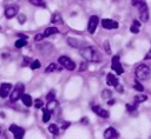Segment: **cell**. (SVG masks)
I'll list each match as a JSON object with an SVG mask.
<instances>
[{"label": "cell", "instance_id": "cell-38", "mask_svg": "<svg viewBox=\"0 0 151 139\" xmlns=\"http://www.w3.org/2000/svg\"><path fill=\"white\" fill-rule=\"evenodd\" d=\"M86 67H87V65H86L85 62H81V64H80V68H79V71H85Z\"/></svg>", "mask_w": 151, "mask_h": 139}, {"label": "cell", "instance_id": "cell-27", "mask_svg": "<svg viewBox=\"0 0 151 139\" xmlns=\"http://www.w3.org/2000/svg\"><path fill=\"white\" fill-rule=\"evenodd\" d=\"M41 66V64H40V61L38 60V59H35V60H33L32 62H31V70H37V68H39Z\"/></svg>", "mask_w": 151, "mask_h": 139}, {"label": "cell", "instance_id": "cell-6", "mask_svg": "<svg viewBox=\"0 0 151 139\" xmlns=\"http://www.w3.org/2000/svg\"><path fill=\"white\" fill-rule=\"evenodd\" d=\"M111 67H112V70L117 74H123L124 73V68H123V66L120 64V60H119V57L118 55H113L112 61H111Z\"/></svg>", "mask_w": 151, "mask_h": 139}, {"label": "cell", "instance_id": "cell-7", "mask_svg": "<svg viewBox=\"0 0 151 139\" xmlns=\"http://www.w3.org/2000/svg\"><path fill=\"white\" fill-rule=\"evenodd\" d=\"M9 131L13 133L14 139H22V138H24L25 130H24L22 127H19V126L15 125V124H12V125L9 126Z\"/></svg>", "mask_w": 151, "mask_h": 139}, {"label": "cell", "instance_id": "cell-39", "mask_svg": "<svg viewBox=\"0 0 151 139\" xmlns=\"http://www.w3.org/2000/svg\"><path fill=\"white\" fill-rule=\"evenodd\" d=\"M29 62H32V60H31V58H24V65H27V64H29Z\"/></svg>", "mask_w": 151, "mask_h": 139}, {"label": "cell", "instance_id": "cell-31", "mask_svg": "<svg viewBox=\"0 0 151 139\" xmlns=\"http://www.w3.org/2000/svg\"><path fill=\"white\" fill-rule=\"evenodd\" d=\"M55 98H54V91H51V92H48L47 94H46V100H47V102L48 101H52V100H54Z\"/></svg>", "mask_w": 151, "mask_h": 139}, {"label": "cell", "instance_id": "cell-12", "mask_svg": "<svg viewBox=\"0 0 151 139\" xmlns=\"http://www.w3.org/2000/svg\"><path fill=\"white\" fill-rule=\"evenodd\" d=\"M12 91V85L8 82H2L0 85V98H6L8 97L9 92Z\"/></svg>", "mask_w": 151, "mask_h": 139}, {"label": "cell", "instance_id": "cell-41", "mask_svg": "<svg viewBox=\"0 0 151 139\" xmlns=\"http://www.w3.org/2000/svg\"><path fill=\"white\" fill-rule=\"evenodd\" d=\"M81 123H83V124H87V123H88L87 118H81Z\"/></svg>", "mask_w": 151, "mask_h": 139}, {"label": "cell", "instance_id": "cell-43", "mask_svg": "<svg viewBox=\"0 0 151 139\" xmlns=\"http://www.w3.org/2000/svg\"><path fill=\"white\" fill-rule=\"evenodd\" d=\"M0 135H1V130H0Z\"/></svg>", "mask_w": 151, "mask_h": 139}, {"label": "cell", "instance_id": "cell-24", "mask_svg": "<svg viewBox=\"0 0 151 139\" xmlns=\"http://www.w3.org/2000/svg\"><path fill=\"white\" fill-rule=\"evenodd\" d=\"M101 98L103 99H105V100H109V99H111L112 98V92L110 91V90H104L103 92H101Z\"/></svg>", "mask_w": 151, "mask_h": 139}, {"label": "cell", "instance_id": "cell-19", "mask_svg": "<svg viewBox=\"0 0 151 139\" xmlns=\"http://www.w3.org/2000/svg\"><path fill=\"white\" fill-rule=\"evenodd\" d=\"M51 22L52 24H63V18H61L60 13H54L51 18Z\"/></svg>", "mask_w": 151, "mask_h": 139}, {"label": "cell", "instance_id": "cell-36", "mask_svg": "<svg viewBox=\"0 0 151 139\" xmlns=\"http://www.w3.org/2000/svg\"><path fill=\"white\" fill-rule=\"evenodd\" d=\"M41 39H44V35H42V34H37V35L34 37V40H35V41H40Z\"/></svg>", "mask_w": 151, "mask_h": 139}, {"label": "cell", "instance_id": "cell-13", "mask_svg": "<svg viewBox=\"0 0 151 139\" xmlns=\"http://www.w3.org/2000/svg\"><path fill=\"white\" fill-rule=\"evenodd\" d=\"M118 137H119V133L113 127H109L104 131V138L105 139H117Z\"/></svg>", "mask_w": 151, "mask_h": 139}, {"label": "cell", "instance_id": "cell-18", "mask_svg": "<svg viewBox=\"0 0 151 139\" xmlns=\"http://www.w3.org/2000/svg\"><path fill=\"white\" fill-rule=\"evenodd\" d=\"M51 115H52V112H51L50 110H47L46 107H45V108H42V121H44V123L50 121Z\"/></svg>", "mask_w": 151, "mask_h": 139}, {"label": "cell", "instance_id": "cell-29", "mask_svg": "<svg viewBox=\"0 0 151 139\" xmlns=\"http://www.w3.org/2000/svg\"><path fill=\"white\" fill-rule=\"evenodd\" d=\"M133 87H134V90H137V91H139V92H143L144 91V87H143V85L138 81V80H136L134 81V85H133Z\"/></svg>", "mask_w": 151, "mask_h": 139}, {"label": "cell", "instance_id": "cell-42", "mask_svg": "<svg viewBox=\"0 0 151 139\" xmlns=\"http://www.w3.org/2000/svg\"><path fill=\"white\" fill-rule=\"evenodd\" d=\"M113 104H114V100L113 99H110L109 100V105H113Z\"/></svg>", "mask_w": 151, "mask_h": 139}, {"label": "cell", "instance_id": "cell-20", "mask_svg": "<svg viewBox=\"0 0 151 139\" xmlns=\"http://www.w3.org/2000/svg\"><path fill=\"white\" fill-rule=\"evenodd\" d=\"M146 100H147V95H145V94H139V95L134 97V104H137V105L140 102H144Z\"/></svg>", "mask_w": 151, "mask_h": 139}, {"label": "cell", "instance_id": "cell-26", "mask_svg": "<svg viewBox=\"0 0 151 139\" xmlns=\"http://www.w3.org/2000/svg\"><path fill=\"white\" fill-rule=\"evenodd\" d=\"M32 5L38 6V7H46V2L44 0H28Z\"/></svg>", "mask_w": 151, "mask_h": 139}, {"label": "cell", "instance_id": "cell-34", "mask_svg": "<svg viewBox=\"0 0 151 139\" xmlns=\"http://www.w3.org/2000/svg\"><path fill=\"white\" fill-rule=\"evenodd\" d=\"M18 19H19V22H20V24H24L25 20H26V16L22 15V14H19V18H18Z\"/></svg>", "mask_w": 151, "mask_h": 139}, {"label": "cell", "instance_id": "cell-16", "mask_svg": "<svg viewBox=\"0 0 151 139\" xmlns=\"http://www.w3.org/2000/svg\"><path fill=\"white\" fill-rule=\"evenodd\" d=\"M20 99H21V101H22V104H24L25 106H27V107L32 106L33 100H32V97H31L29 94H22Z\"/></svg>", "mask_w": 151, "mask_h": 139}, {"label": "cell", "instance_id": "cell-3", "mask_svg": "<svg viewBox=\"0 0 151 139\" xmlns=\"http://www.w3.org/2000/svg\"><path fill=\"white\" fill-rule=\"evenodd\" d=\"M134 75L138 80H147L151 75V70L149 66L144 65V64H140L136 67L134 70Z\"/></svg>", "mask_w": 151, "mask_h": 139}, {"label": "cell", "instance_id": "cell-44", "mask_svg": "<svg viewBox=\"0 0 151 139\" xmlns=\"http://www.w3.org/2000/svg\"><path fill=\"white\" fill-rule=\"evenodd\" d=\"M0 29H1V26H0Z\"/></svg>", "mask_w": 151, "mask_h": 139}, {"label": "cell", "instance_id": "cell-32", "mask_svg": "<svg viewBox=\"0 0 151 139\" xmlns=\"http://www.w3.org/2000/svg\"><path fill=\"white\" fill-rule=\"evenodd\" d=\"M104 47H105V52H106L107 54H111V47H110V44H109L107 40L104 42Z\"/></svg>", "mask_w": 151, "mask_h": 139}, {"label": "cell", "instance_id": "cell-14", "mask_svg": "<svg viewBox=\"0 0 151 139\" xmlns=\"http://www.w3.org/2000/svg\"><path fill=\"white\" fill-rule=\"evenodd\" d=\"M106 84H107L109 86H113V87H116L117 85H119V80H118V78H117L114 74L109 73V74L106 75Z\"/></svg>", "mask_w": 151, "mask_h": 139}, {"label": "cell", "instance_id": "cell-10", "mask_svg": "<svg viewBox=\"0 0 151 139\" xmlns=\"http://www.w3.org/2000/svg\"><path fill=\"white\" fill-rule=\"evenodd\" d=\"M18 12H19V7L15 6V5H12V6H9L5 9V16L7 19H12L18 14Z\"/></svg>", "mask_w": 151, "mask_h": 139}, {"label": "cell", "instance_id": "cell-1", "mask_svg": "<svg viewBox=\"0 0 151 139\" xmlns=\"http://www.w3.org/2000/svg\"><path fill=\"white\" fill-rule=\"evenodd\" d=\"M80 55L87 60V61H92V62H99L101 60V55L100 53L94 48V47H91V46H86V47H83L80 49Z\"/></svg>", "mask_w": 151, "mask_h": 139}, {"label": "cell", "instance_id": "cell-17", "mask_svg": "<svg viewBox=\"0 0 151 139\" xmlns=\"http://www.w3.org/2000/svg\"><path fill=\"white\" fill-rule=\"evenodd\" d=\"M139 28H140V22H139L138 20H133V22H132V25H131V27H130L131 33H133V34L139 33Z\"/></svg>", "mask_w": 151, "mask_h": 139}, {"label": "cell", "instance_id": "cell-15", "mask_svg": "<svg viewBox=\"0 0 151 139\" xmlns=\"http://www.w3.org/2000/svg\"><path fill=\"white\" fill-rule=\"evenodd\" d=\"M57 33H59V31H58L57 27H47V28L44 31L42 35H44V38H47V37H51V35L57 34Z\"/></svg>", "mask_w": 151, "mask_h": 139}, {"label": "cell", "instance_id": "cell-2", "mask_svg": "<svg viewBox=\"0 0 151 139\" xmlns=\"http://www.w3.org/2000/svg\"><path fill=\"white\" fill-rule=\"evenodd\" d=\"M131 4H132V6L138 8L140 20L147 21L150 18V14H149V7H147L146 1L145 0H131Z\"/></svg>", "mask_w": 151, "mask_h": 139}, {"label": "cell", "instance_id": "cell-9", "mask_svg": "<svg viewBox=\"0 0 151 139\" xmlns=\"http://www.w3.org/2000/svg\"><path fill=\"white\" fill-rule=\"evenodd\" d=\"M92 111L97 114V115H99L100 118H109L110 117V113H109V111H106V110H104L101 106H99V105H94V106H92Z\"/></svg>", "mask_w": 151, "mask_h": 139}, {"label": "cell", "instance_id": "cell-11", "mask_svg": "<svg viewBox=\"0 0 151 139\" xmlns=\"http://www.w3.org/2000/svg\"><path fill=\"white\" fill-rule=\"evenodd\" d=\"M101 26L106 29H114V28H118V22L112 20V19H103L101 20Z\"/></svg>", "mask_w": 151, "mask_h": 139}, {"label": "cell", "instance_id": "cell-30", "mask_svg": "<svg viewBox=\"0 0 151 139\" xmlns=\"http://www.w3.org/2000/svg\"><path fill=\"white\" fill-rule=\"evenodd\" d=\"M126 110L129 112H133L137 110V104H126Z\"/></svg>", "mask_w": 151, "mask_h": 139}, {"label": "cell", "instance_id": "cell-5", "mask_svg": "<svg viewBox=\"0 0 151 139\" xmlns=\"http://www.w3.org/2000/svg\"><path fill=\"white\" fill-rule=\"evenodd\" d=\"M58 61H59V64H60L64 68H66V70H68V71H74V70H76V62H74L72 59H70L68 57H66V55H61Z\"/></svg>", "mask_w": 151, "mask_h": 139}, {"label": "cell", "instance_id": "cell-21", "mask_svg": "<svg viewBox=\"0 0 151 139\" xmlns=\"http://www.w3.org/2000/svg\"><path fill=\"white\" fill-rule=\"evenodd\" d=\"M67 44L70 45V46H72V47H80V42H79V40H77V39H74V38H68L67 39Z\"/></svg>", "mask_w": 151, "mask_h": 139}, {"label": "cell", "instance_id": "cell-37", "mask_svg": "<svg viewBox=\"0 0 151 139\" xmlns=\"http://www.w3.org/2000/svg\"><path fill=\"white\" fill-rule=\"evenodd\" d=\"M144 59H145V60H149V59H151V48H150V49H149V52L145 54Z\"/></svg>", "mask_w": 151, "mask_h": 139}, {"label": "cell", "instance_id": "cell-35", "mask_svg": "<svg viewBox=\"0 0 151 139\" xmlns=\"http://www.w3.org/2000/svg\"><path fill=\"white\" fill-rule=\"evenodd\" d=\"M70 125H71V123H70V121H64V123H63V125H61V128H63V130H65V128L70 127Z\"/></svg>", "mask_w": 151, "mask_h": 139}, {"label": "cell", "instance_id": "cell-25", "mask_svg": "<svg viewBox=\"0 0 151 139\" xmlns=\"http://www.w3.org/2000/svg\"><path fill=\"white\" fill-rule=\"evenodd\" d=\"M58 105H59V104H58V101L54 99V100H52V101H48V102H47V107H46V108H47V110H50V111L52 112L55 107H58Z\"/></svg>", "mask_w": 151, "mask_h": 139}, {"label": "cell", "instance_id": "cell-22", "mask_svg": "<svg viewBox=\"0 0 151 139\" xmlns=\"http://www.w3.org/2000/svg\"><path fill=\"white\" fill-rule=\"evenodd\" d=\"M48 131H50L53 135H58V134H59V127H58L55 124H51V125H48Z\"/></svg>", "mask_w": 151, "mask_h": 139}, {"label": "cell", "instance_id": "cell-33", "mask_svg": "<svg viewBox=\"0 0 151 139\" xmlns=\"http://www.w3.org/2000/svg\"><path fill=\"white\" fill-rule=\"evenodd\" d=\"M34 107H35V108H41V107H42V101H41L40 99H37V100L34 101Z\"/></svg>", "mask_w": 151, "mask_h": 139}, {"label": "cell", "instance_id": "cell-40", "mask_svg": "<svg viewBox=\"0 0 151 139\" xmlns=\"http://www.w3.org/2000/svg\"><path fill=\"white\" fill-rule=\"evenodd\" d=\"M116 90H117L119 93H122V92L124 91V90H123V86H120V85H117V86H116Z\"/></svg>", "mask_w": 151, "mask_h": 139}, {"label": "cell", "instance_id": "cell-28", "mask_svg": "<svg viewBox=\"0 0 151 139\" xmlns=\"http://www.w3.org/2000/svg\"><path fill=\"white\" fill-rule=\"evenodd\" d=\"M57 70V65L55 64H50L48 66H47V68L45 70V72L46 73H51V72H54Z\"/></svg>", "mask_w": 151, "mask_h": 139}, {"label": "cell", "instance_id": "cell-4", "mask_svg": "<svg viewBox=\"0 0 151 139\" xmlns=\"http://www.w3.org/2000/svg\"><path fill=\"white\" fill-rule=\"evenodd\" d=\"M24 90H25V86L22 82H18L15 85V87L13 88L12 93L9 94V100L12 102H15L19 100V98H21V95L24 94Z\"/></svg>", "mask_w": 151, "mask_h": 139}, {"label": "cell", "instance_id": "cell-23", "mask_svg": "<svg viewBox=\"0 0 151 139\" xmlns=\"http://www.w3.org/2000/svg\"><path fill=\"white\" fill-rule=\"evenodd\" d=\"M26 45H27V40H26V39H18V40L15 41V44H14V46H15L17 48L25 47Z\"/></svg>", "mask_w": 151, "mask_h": 139}, {"label": "cell", "instance_id": "cell-8", "mask_svg": "<svg viewBox=\"0 0 151 139\" xmlns=\"http://www.w3.org/2000/svg\"><path fill=\"white\" fill-rule=\"evenodd\" d=\"M98 24H99V18H98L97 15H92V16H90V19H88V24H87V31H88V33L93 34L94 31L97 29Z\"/></svg>", "mask_w": 151, "mask_h": 139}]
</instances>
